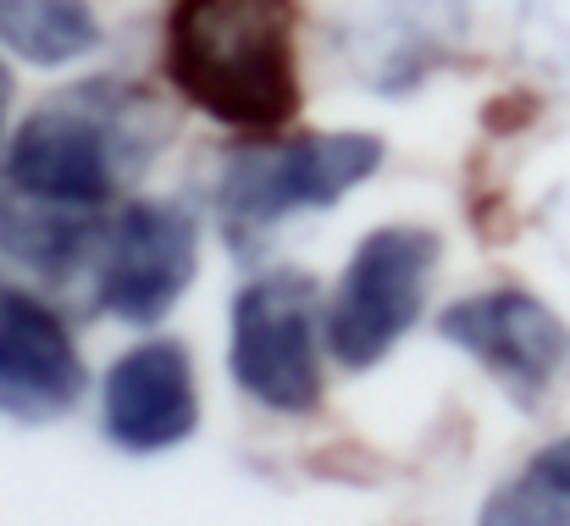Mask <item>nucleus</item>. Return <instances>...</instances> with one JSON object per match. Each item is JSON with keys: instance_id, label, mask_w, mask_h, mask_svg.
I'll list each match as a JSON object with an SVG mask.
<instances>
[{"instance_id": "nucleus-1", "label": "nucleus", "mask_w": 570, "mask_h": 526, "mask_svg": "<svg viewBox=\"0 0 570 526\" xmlns=\"http://www.w3.org/2000/svg\"><path fill=\"white\" fill-rule=\"evenodd\" d=\"M167 106L128 78H83L33 106L6 139L0 183L67 211H106L167 150Z\"/></svg>"}, {"instance_id": "nucleus-2", "label": "nucleus", "mask_w": 570, "mask_h": 526, "mask_svg": "<svg viewBox=\"0 0 570 526\" xmlns=\"http://www.w3.org/2000/svg\"><path fill=\"white\" fill-rule=\"evenodd\" d=\"M167 78L233 134H277L299 117V6L294 0H173Z\"/></svg>"}, {"instance_id": "nucleus-3", "label": "nucleus", "mask_w": 570, "mask_h": 526, "mask_svg": "<svg viewBox=\"0 0 570 526\" xmlns=\"http://www.w3.org/2000/svg\"><path fill=\"white\" fill-rule=\"evenodd\" d=\"M377 134H299V139H255L227 150L216 173V216L238 255H249L277 222L305 211H333L344 194L372 183L382 167Z\"/></svg>"}, {"instance_id": "nucleus-4", "label": "nucleus", "mask_w": 570, "mask_h": 526, "mask_svg": "<svg viewBox=\"0 0 570 526\" xmlns=\"http://www.w3.org/2000/svg\"><path fill=\"white\" fill-rule=\"evenodd\" d=\"M322 333L327 305L311 272L272 266L233 294L227 371L244 399L272 416H311L322 405Z\"/></svg>"}, {"instance_id": "nucleus-5", "label": "nucleus", "mask_w": 570, "mask_h": 526, "mask_svg": "<svg viewBox=\"0 0 570 526\" xmlns=\"http://www.w3.org/2000/svg\"><path fill=\"white\" fill-rule=\"evenodd\" d=\"M443 261V238L421 222L372 227L327 300V354L344 371H372L399 350V339L421 322L432 277Z\"/></svg>"}, {"instance_id": "nucleus-6", "label": "nucleus", "mask_w": 570, "mask_h": 526, "mask_svg": "<svg viewBox=\"0 0 570 526\" xmlns=\"http://www.w3.org/2000/svg\"><path fill=\"white\" fill-rule=\"evenodd\" d=\"M199 272V227L178 199H128L95 250V311L128 328H156Z\"/></svg>"}, {"instance_id": "nucleus-7", "label": "nucleus", "mask_w": 570, "mask_h": 526, "mask_svg": "<svg viewBox=\"0 0 570 526\" xmlns=\"http://www.w3.org/2000/svg\"><path fill=\"white\" fill-rule=\"evenodd\" d=\"M438 333L465 350L521 410H543L570 382L566 316L527 289H482L438 316Z\"/></svg>"}, {"instance_id": "nucleus-8", "label": "nucleus", "mask_w": 570, "mask_h": 526, "mask_svg": "<svg viewBox=\"0 0 570 526\" xmlns=\"http://www.w3.org/2000/svg\"><path fill=\"white\" fill-rule=\"evenodd\" d=\"M89 393V366L72 328L28 289L0 283V416L45 427L78 410Z\"/></svg>"}, {"instance_id": "nucleus-9", "label": "nucleus", "mask_w": 570, "mask_h": 526, "mask_svg": "<svg viewBox=\"0 0 570 526\" xmlns=\"http://www.w3.org/2000/svg\"><path fill=\"white\" fill-rule=\"evenodd\" d=\"M100 427L122 455H167L199 432L194 354L178 339H150L111 360L100 382Z\"/></svg>"}, {"instance_id": "nucleus-10", "label": "nucleus", "mask_w": 570, "mask_h": 526, "mask_svg": "<svg viewBox=\"0 0 570 526\" xmlns=\"http://www.w3.org/2000/svg\"><path fill=\"white\" fill-rule=\"evenodd\" d=\"M471 33V0H361L344 50L377 95H410Z\"/></svg>"}, {"instance_id": "nucleus-11", "label": "nucleus", "mask_w": 570, "mask_h": 526, "mask_svg": "<svg viewBox=\"0 0 570 526\" xmlns=\"http://www.w3.org/2000/svg\"><path fill=\"white\" fill-rule=\"evenodd\" d=\"M100 211H67L45 205L33 194H17L0 183V255L33 277H72L100 250Z\"/></svg>"}, {"instance_id": "nucleus-12", "label": "nucleus", "mask_w": 570, "mask_h": 526, "mask_svg": "<svg viewBox=\"0 0 570 526\" xmlns=\"http://www.w3.org/2000/svg\"><path fill=\"white\" fill-rule=\"evenodd\" d=\"M0 45L33 67H72L100 50V17L89 0H0Z\"/></svg>"}, {"instance_id": "nucleus-13", "label": "nucleus", "mask_w": 570, "mask_h": 526, "mask_svg": "<svg viewBox=\"0 0 570 526\" xmlns=\"http://www.w3.org/2000/svg\"><path fill=\"white\" fill-rule=\"evenodd\" d=\"M515 39L538 72L570 84V0H521Z\"/></svg>"}, {"instance_id": "nucleus-14", "label": "nucleus", "mask_w": 570, "mask_h": 526, "mask_svg": "<svg viewBox=\"0 0 570 526\" xmlns=\"http://www.w3.org/2000/svg\"><path fill=\"white\" fill-rule=\"evenodd\" d=\"M476 526H570V505L554 499L549 488H538L532 477H521V483H504L482 505Z\"/></svg>"}, {"instance_id": "nucleus-15", "label": "nucleus", "mask_w": 570, "mask_h": 526, "mask_svg": "<svg viewBox=\"0 0 570 526\" xmlns=\"http://www.w3.org/2000/svg\"><path fill=\"white\" fill-rule=\"evenodd\" d=\"M527 477H532L538 488H549L554 499H566V505H570V432H566V438H554L549 449H538V455H532Z\"/></svg>"}, {"instance_id": "nucleus-16", "label": "nucleus", "mask_w": 570, "mask_h": 526, "mask_svg": "<svg viewBox=\"0 0 570 526\" xmlns=\"http://www.w3.org/2000/svg\"><path fill=\"white\" fill-rule=\"evenodd\" d=\"M6 111H11V72L0 61V139H6Z\"/></svg>"}]
</instances>
